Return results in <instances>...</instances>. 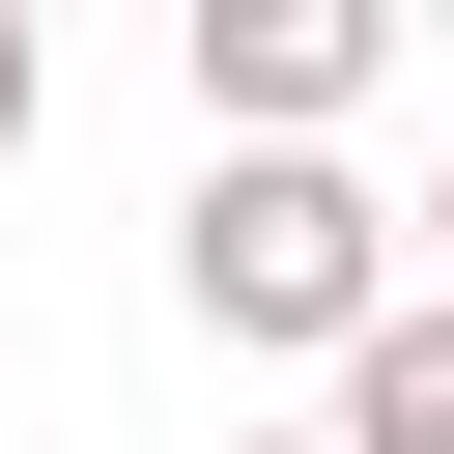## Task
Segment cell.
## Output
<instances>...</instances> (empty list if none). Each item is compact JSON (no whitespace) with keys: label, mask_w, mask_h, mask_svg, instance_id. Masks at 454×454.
I'll use <instances>...</instances> for the list:
<instances>
[{"label":"cell","mask_w":454,"mask_h":454,"mask_svg":"<svg viewBox=\"0 0 454 454\" xmlns=\"http://www.w3.org/2000/svg\"><path fill=\"white\" fill-rule=\"evenodd\" d=\"M170 284H199V340H227V369H369V340L426 312V284H397V199H369L340 142H199Z\"/></svg>","instance_id":"1"},{"label":"cell","mask_w":454,"mask_h":454,"mask_svg":"<svg viewBox=\"0 0 454 454\" xmlns=\"http://www.w3.org/2000/svg\"><path fill=\"white\" fill-rule=\"evenodd\" d=\"M369 85H397L369 0H199V142H340Z\"/></svg>","instance_id":"2"},{"label":"cell","mask_w":454,"mask_h":454,"mask_svg":"<svg viewBox=\"0 0 454 454\" xmlns=\"http://www.w3.org/2000/svg\"><path fill=\"white\" fill-rule=\"evenodd\" d=\"M340 454H454V284H426V312L340 369Z\"/></svg>","instance_id":"3"},{"label":"cell","mask_w":454,"mask_h":454,"mask_svg":"<svg viewBox=\"0 0 454 454\" xmlns=\"http://www.w3.org/2000/svg\"><path fill=\"white\" fill-rule=\"evenodd\" d=\"M28 114H57V57H28V0H0V170H28Z\"/></svg>","instance_id":"4"},{"label":"cell","mask_w":454,"mask_h":454,"mask_svg":"<svg viewBox=\"0 0 454 454\" xmlns=\"http://www.w3.org/2000/svg\"><path fill=\"white\" fill-rule=\"evenodd\" d=\"M227 454H340V426H227Z\"/></svg>","instance_id":"5"},{"label":"cell","mask_w":454,"mask_h":454,"mask_svg":"<svg viewBox=\"0 0 454 454\" xmlns=\"http://www.w3.org/2000/svg\"><path fill=\"white\" fill-rule=\"evenodd\" d=\"M426 255H454V199H426Z\"/></svg>","instance_id":"6"}]
</instances>
